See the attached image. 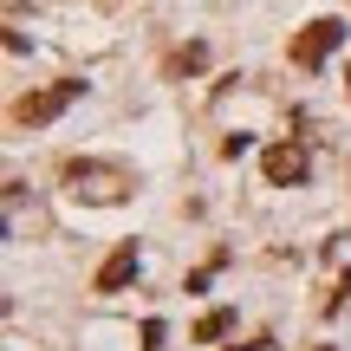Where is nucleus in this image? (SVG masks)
<instances>
[{
    "instance_id": "1",
    "label": "nucleus",
    "mask_w": 351,
    "mask_h": 351,
    "mask_svg": "<svg viewBox=\"0 0 351 351\" xmlns=\"http://www.w3.org/2000/svg\"><path fill=\"white\" fill-rule=\"evenodd\" d=\"M65 189H72V195H91V202H124L130 189H137V176H130L124 163H98V156H85V163L65 169Z\"/></svg>"
},
{
    "instance_id": "2",
    "label": "nucleus",
    "mask_w": 351,
    "mask_h": 351,
    "mask_svg": "<svg viewBox=\"0 0 351 351\" xmlns=\"http://www.w3.org/2000/svg\"><path fill=\"white\" fill-rule=\"evenodd\" d=\"M78 98H85V85H78V78H59V85H46V91H26V98L13 104V124H20V130L52 124V117H59V111H72Z\"/></svg>"
},
{
    "instance_id": "3",
    "label": "nucleus",
    "mask_w": 351,
    "mask_h": 351,
    "mask_svg": "<svg viewBox=\"0 0 351 351\" xmlns=\"http://www.w3.org/2000/svg\"><path fill=\"white\" fill-rule=\"evenodd\" d=\"M332 46H345V20H313V26H300V33H293V65H300V72H319V65L332 59Z\"/></svg>"
},
{
    "instance_id": "4",
    "label": "nucleus",
    "mask_w": 351,
    "mask_h": 351,
    "mask_svg": "<svg viewBox=\"0 0 351 351\" xmlns=\"http://www.w3.org/2000/svg\"><path fill=\"white\" fill-rule=\"evenodd\" d=\"M267 182H274V189L306 182V150H300V143H274V150H267Z\"/></svg>"
},
{
    "instance_id": "5",
    "label": "nucleus",
    "mask_w": 351,
    "mask_h": 351,
    "mask_svg": "<svg viewBox=\"0 0 351 351\" xmlns=\"http://www.w3.org/2000/svg\"><path fill=\"white\" fill-rule=\"evenodd\" d=\"M130 274H137V241H124V247H117L111 261L98 267V293H117V287H124Z\"/></svg>"
},
{
    "instance_id": "6",
    "label": "nucleus",
    "mask_w": 351,
    "mask_h": 351,
    "mask_svg": "<svg viewBox=\"0 0 351 351\" xmlns=\"http://www.w3.org/2000/svg\"><path fill=\"white\" fill-rule=\"evenodd\" d=\"M228 326H234V313H208V319H202V339H221Z\"/></svg>"
},
{
    "instance_id": "7",
    "label": "nucleus",
    "mask_w": 351,
    "mask_h": 351,
    "mask_svg": "<svg viewBox=\"0 0 351 351\" xmlns=\"http://www.w3.org/2000/svg\"><path fill=\"white\" fill-rule=\"evenodd\" d=\"M345 85H351V65H345Z\"/></svg>"
},
{
    "instance_id": "8",
    "label": "nucleus",
    "mask_w": 351,
    "mask_h": 351,
    "mask_svg": "<svg viewBox=\"0 0 351 351\" xmlns=\"http://www.w3.org/2000/svg\"><path fill=\"white\" fill-rule=\"evenodd\" d=\"M326 351H332V345H326Z\"/></svg>"
}]
</instances>
